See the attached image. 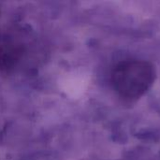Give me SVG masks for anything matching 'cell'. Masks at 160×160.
Wrapping results in <instances>:
<instances>
[{
	"mask_svg": "<svg viewBox=\"0 0 160 160\" xmlns=\"http://www.w3.org/2000/svg\"><path fill=\"white\" fill-rule=\"evenodd\" d=\"M157 76L152 63L141 59L119 62L112 72V84L115 93L126 101L141 98L152 87Z\"/></svg>",
	"mask_w": 160,
	"mask_h": 160,
	"instance_id": "1",
	"label": "cell"
},
{
	"mask_svg": "<svg viewBox=\"0 0 160 160\" xmlns=\"http://www.w3.org/2000/svg\"><path fill=\"white\" fill-rule=\"evenodd\" d=\"M16 55V48L10 41L5 39L0 32V67L8 66V63L15 60Z\"/></svg>",
	"mask_w": 160,
	"mask_h": 160,
	"instance_id": "2",
	"label": "cell"
}]
</instances>
